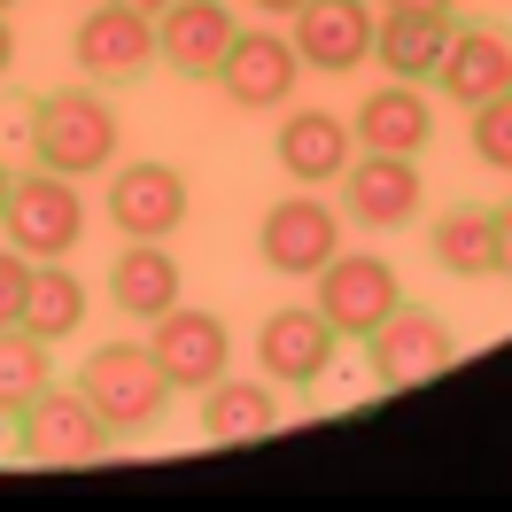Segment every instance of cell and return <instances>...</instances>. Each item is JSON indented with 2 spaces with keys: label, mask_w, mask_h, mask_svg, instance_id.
<instances>
[{
  "label": "cell",
  "mask_w": 512,
  "mask_h": 512,
  "mask_svg": "<svg viewBox=\"0 0 512 512\" xmlns=\"http://www.w3.org/2000/svg\"><path fill=\"white\" fill-rule=\"evenodd\" d=\"M32 156L63 179H94L117 163V109L94 86H55L32 101Z\"/></svg>",
  "instance_id": "cell-1"
},
{
  "label": "cell",
  "mask_w": 512,
  "mask_h": 512,
  "mask_svg": "<svg viewBox=\"0 0 512 512\" xmlns=\"http://www.w3.org/2000/svg\"><path fill=\"white\" fill-rule=\"evenodd\" d=\"M109 443H117V427L86 404V388H63L47 381L16 412V450L32 458V466H94V458H109Z\"/></svg>",
  "instance_id": "cell-2"
},
{
  "label": "cell",
  "mask_w": 512,
  "mask_h": 512,
  "mask_svg": "<svg viewBox=\"0 0 512 512\" xmlns=\"http://www.w3.org/2000/svg\"><path fill=\"white\" fill-rule=\"evenodd\" d=\"M78 388H86V404H94L117 435L156 427L163 404H171V381H163V365L148 357V342H101V350L78 365Z\"/></svg>",
  "instance_id": "cell-3"
},
{
  "label": "cell",
  "mask_w": 512,
  "mask_h": 512,
  "mask_svg": "<svg viewBox=\"0 0 512 512\" xmlns=\"http://www.w3.org/2000/svg\"><path fill=\"white\" fill-rule=\"evenodd\" d=\"M0 233H8L24 256H32V264H55V256H70L78 241H86V194H78V179L47 171V163H39V171H24V179L8 187Z\"/></svg>",
  "instance_id": "cell-4"
},
{
  "label": "cell",
  "mask_w": 512,
  "mask_h": 512,
  "mask_svg": "<svg viewBox=\"0 0 512 512\" xmlns=\"http://www.w3.org/2000/svg\"><path fill=\"white\" fill-rule=\"evenodd\" d=\"M256 256H264L280 280H319L326 264L342 256V210H334L319 187L280 194V202L264 210V225H256Z\"/></svg>",
  "instance_id": "cell-5"
},
{
  "label": "cell",
  "mask_w": 512,
  "mask_h": 512,
  "mask_svg": "<svg viewBox=\"0 0 512 512\" xmlns=\"http://www.w3.org/2000/svg\"><path fill=\"white\" fill-rule=\"evenodd\" d=\"M311 288H319V303H311V311H319L342 342H365V334H373V326L404 303L396 264H388V256H373V249H342L319 280H311Z\"/></svg>",
  "instance_id": "cell-6"
},
{
  "label": "cell",
  "mask_w": 512,
  "mask_h": 512,
  "mask_svg": "<svg viewBox=\"0 0 512 512\" xmlns=\"http://www.w3.org/2000/svg\"><path fill=\"white\" fill-rule=\"evenodd\" d=\"M148 357L163 365V381L171 388H202L225 381V365H233V334H225L218 311H202V303H171L163 319H148Z\"/></svg>",
  "instance_id": "cell-7"
},
{
  "label": "cell",
  "mask_w": 512,
  "mask_h": 512,
  "mask_svg": "<svg viewBox=\"0 0 512 512\" xmlns=\"http://www.w3.org/2000/svg\"><path fill=\"white\" fill-rule=\"evenodd\" d=\"M365 357H373V381L381 388H412V381H435L458 365V342H450V326L435 311H412V303H396L373 334H365Z\"/></svg>",
  "instance_id": "cell-8"
},
{
  "label": "cell",
  "mask_w": 512,
  "mask_h": 512,
  "mask_svg": "<svg viewBox=\"0 0 512 512\" xmlns=\"http://www.w3.org/2000/svg\"><path fill=\"white\" fill-rule=\"evenodd\" d=\"M334 350H342V334L311 303H280L272 319L256 326V365H264V381H280V388H319L334 373Z\"/></svg>",
  "instance_id": "cell-9"
},
{
  "label": "cell",
  "mask_w": 512,
  "mask_h": 512,
  "mask_svg": "<svg viewBox=\"0 0 512 512\" xmlns=\"http://www.w3.org/2000/svg\"><path fill=\"white\" fill-rule=\"evenodd\" d=\"M334 187H342V218L373 225V233H396V225L419 218L427 179H419V156H373V148H357Z\"/></svg>",
  "instance_id": "cell-10"
},
{
  "label": "cell",
  "mask_w": 512,
  "mask_h": 512,
  "mask_svg": "<svg viewBox=\"0 0 512 512\" xmlns=\"http://www.w3.org/2000/svg\"><path fill=\"white\" fill-rule=\"evenodd\" d=\"M295 78H303V55L272 24L264 32H233V47H225V63H218V86H225L233 109H288Z\"/></svg>",
  "instance_id": "cell-11"
},
{
  "label": "cell",
  "mask_w": 512,
  "mask_h": 512,
  "mask_svg": "<svg viewBox=\"0 0 512 512\" xmlns=\"http://www.w3.org/2000/svg\"><path fill=\"white\" fill-rule=\"evenodd\" d=\"M109 225L125 241H171L187 225V179L171 163H109Z\"/></svg>",
  "instance_id": "cell-12"
},
{
  "label": "cell",
  "mask_w": 512,
  "mask_h": 512,
  "mask_svg": "<svg viewBox=\"0 0 512 512\" xmlns=\"http://www.w3.org/2000/svg\"><path fill=\"white\" fill-rule=\"evenodd\" d=\"M288 39L303 70H326V78H342L373 55V0H303L288 16Z\"/></svg>",
  "instance_id": "cell-13"
},
{
  "label": "cell",
  "mask_w": 512,
  "mask_h": 512,
  "mask_svg": "<svg viewBox=\"0 0 512 512\" xmlns=\"http://www.w3.org/2000/svg\"><path fill=\"white\" fill-rule=\"evenodd\" d=\"M435 94L458 101V109H481V101L512 94V32H497V24H450V47L435 63Z\"/></svg>",
  "instance_id": "cell-14"
},
{
  "label": "cell",
  "mask_w": 512,
  "mask_h": 512,
  "mask_svg": "<svg viewBox=\"0 0 512 512\" xmlns=\"http://www.w3.org/2000/svg\"><path fill=\"white\" fill-rule=\"evenodd\" d=\"M233 32H241L233 0H171L156 16V63H171L179 78H218Z\"/></svg>",
  "instance_id": "cell-15"
},
{
  "label": "cell",
  "mask_w": 512,
  "mask_h": 512,
  "mask_svg": "<svg viewBox=\"0 0 512 512\" xmlns=\"http://www.w3.org/2000/svg\"><path fill=\"white\" fill-rule=\"evenodd\" d=\"M70 55H78V70H86V78H140V70L156 63V16L101 0L94 16H78Z\"/></svg>",
  "instance_id": "cell-16"
},
{
  "label": "cell",
  "mask_w": 512,
  "mask_h": 512,
  "mask_svg": "<svg viewBox=\"0 0 512 512\" xmlns=\"http://www.w3.org/2000/svg\"><path fill=\"white\" fill-rule=\"evenodd\" d=\"M272 156H280V171H288L295 187H334L357 156V132H350V117H334V109H288Z\"/></svg>",
  "instance_id": "cell-17"
},
{
  "label": "cell",
  "mask_w": 512,
  "mask_h": 512,
  "mask_svg": "<svg viewBox=\"0 0 512 512\" xmlns=\"http://www.w3.org/2000/svg\"><path fill=\"white\" fill-rule=\"evenodd\" d=\"M350 132H357V148H373V156H419L435 140V101L419 86H404V78H388V86H373L350 109Z\"/></svg>",
  "instance_id": "cell-18"
},
{
  "label": "cell",
  "mask_w": 512,
  "mask_h": 512,
  "mask_svg": "<svg viewBox=\"0 0 512 512\" xmlns=\"http://www.w3.org/2000/svg\"><path fill=\"white\" fill-rule=\"evenodd\" d=\"M443 47H450V16H435V8H381L373 16V63L404 86H427Z\"/></svg>",
  "instance_id": "cell-19"
},
{
  "label": "cell",
  "mask_w": 512,
  "mask_h": 512,
  "mask_svg": "<svg viewBox=\"0 0 512 512\" xmlns=\"http://www.w3.org/2000/svg\"><path fill=\"white\" fill-rule=\"evenodd\" d=\"M109 295H117V311H125V319H163V311L187 295L179 256L163 249V241H125L117 264H109Z\"/></svg>",
  "instance_id": "cell-20"
},
{
  "label": "cell",
  "mask_w": 512,
  "mask_h": 512,
  "mask_svg": "<svg viewBox=\"0 0 512 512\" xmlns=\"http://www.w3.org/2000/svg\"><path fill=\"white\" fill-rule=\"evenodd\" d=\"M202 427L218 435V443H256V435H272L280 427V381H210L202 388Z\"/></svg>",
  "instance_id": "cell-21"
},
{
  "label": "cell",
  "mask_w": 512,
  "mask_h": 512,
  "mask_svg": "<svg viewBox=\"0 0 512 512\" xmlns=\"http://www.w3.org/2000/svg\"><path fill=\"white\" fill-rule=\"evenodd\" d=\"M427 249L443 264L450 280H481V272H497V210H481V202H458L435 218L427 233Z\"/></svg>",
  "instance_id": "cell-22"
},
{
  "label": "cell",
  "mask_w": 512,
  "mask_h": 512,
  "mask_svg": "<svg viewBox=\"0 0 512 512\" xmlns=\"http://www.w3.org/2000/svg\"><path fill=\"white\" fill-rule=\"evenodd\" d=\"M16 326H32L47 350L86 326V280L70 272L63 256H55V264H32V295H24V319H16Z\"/></svg>",
  "instance_id": "cell-23"
},
{
  "label": "cell",
  "mask_w": 512,
  "mask_h": 512,
  "mask_svg": "<svg viewBox=\"0 0 512 512\" xmlns=\"http://www.w3.org/2000/svg\"><path fill=\"white\" fill-rule=\"evenodd\" d=\"M47 381H55L47 342H39L32 326H0V419H16Z\"/></svg>",
  "instance_id": "cell-24"
},
{
  "label": "cell",
  "mask_w": 512,
  "mask_h": 512,
  "mask_svg": "<svg viewBox=\"0 0 512 512\" xmlns=\"http://www.w3.org/2000/svg\"><path fill=\"white\" fill-rule=\"evenodd\" d=\"M474 156L489 163V171H512V94L474 109Z\"/></svg>",
  "instance_id": "cell-25"
},
{
  "label": "cell",
  "mask_w": 512,
  "mask_h": 512,
  "mask_svg": "<svg viewBox=\"0 0 512 512\" xmlns=\"http://www.w3.org/2000/svg\"><path fill=\"white\" fill-rule=\"evenodd\" d=\"M24 295H32V256L16 241H0V326L24 319Z\"/></svg>",
  "instance_id": "cell-26"
},
{
  "label": "cell",
  "mask_w": 512,
  "mask_h": 512,
  "mask_svg": "<svg viewBox=\"0 0 512 512\" xmlns=\"http://www.w3.org/2000/svg\"><path fill=\"white\" fill-rule=\"evenodd\" d=\"M497 272L512 280V210H497Z\"/></svg>",
  "instance_id": "cell-27"
},
{
  "label": "cell",
  "mask_w": 512,
  "mask_h": 512,
  "mask_svg": "<svg viewBox=\"0 0 512 512\" xmlns=\"http://www.w3.org/2000/svg\"><path fill=\"white\" fill-rule=\"evenodd\" d=\"M16 70V32H8V16H0V78Z\"/></svg>",
  "instance_id": "cell-28"
},
{
  "label": "cell",
  "mask_w": 512,
  "mask_h": 512,
  "mask_svg": "<svg viewBox=\"0 0 512 512\" xmlns=\"http://www.w3.org/2000/svg\"><path fill=\"white\" fill-rule=\"evenodd\" d=\"M256 16H295V8H303V0H249Z\"/></svg>",
  "instance_id": "cell-29"
},
{
  "label": "cell",
  "mask_w": 512,
  "mask_h": 512,
  "mask_svg": "<svg viewBox=\"0 0 512 512\" xmlns=\"http://www.w3.org/2000/svg\"><path fill=\"white\" fill-rule=\"evenodd\" d=\"M381 8H435V16H450L458 0H381Z\"/></svg>",
  "instance_id": "cell-30"
},
{
  "label": "cell",
  "mask_w": 512,
  "mask_h": 512,
  "mask_svg": "<svg viewBox=\"0 0 512 512\" xmlns=\"http://www.w3.org/2000/svg\"><path fill=\"white\" fill-rule=\"evenodd\" d=\"M117 8H140V16H163V8H171V0H117Z\"/></svg>",
  "instance_id": "cell-31"
},
{
  "label": "cell",
  "mask_w": 512,
  "mask_h": 512,
  "mask_svg": "<svg viewBox=\"0 0 512 512\" xmlns=\"http://www.w3.org/2000/svg\"><path fill=\"white\" fill-rule=\"evenodd\" d=\"M8 187H16V171H8V163H0V210H8Z\"/></svg>",
  "instance_id": "cell-32"
},
{
  "label": "cell",
  "mask_w": 512,
  "mask_h": 512,
  "mask_svg": "<svg viewBox=\"0 0 512 512\" xmlns=\"http://www.w3.org/2000/svg\"><path fill=\"white\" fill-rule=\"evenodd\" d=\"M8 8H16V0H0V16H8Z\"/></svg>",
  "instance_id": "cell-33"
}]
</instances>
